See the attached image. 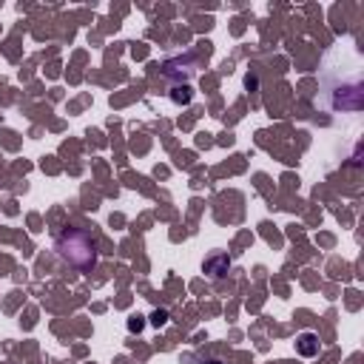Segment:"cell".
<instances>
[{
    "label": "cell",
    "instance_id": "obj_1",
    "mask_svg": "<svg viewBox=\"0 0 364 364\" xmlns=\"http://www.w3.org/2000/svg\"><path fill=\"white\" fill-rule=\"evenodd\" d=\"M54 251L57 256L69 262L72 267L77 270H91L97 262V245L85 231H77V228H66L63 233H57L54 239Z\"/></svg>",
    "mask_w": 364,
    "mask_h": 364
},
{
    "label": "cell",
    "instance_id": "obj_2",
    "mask_svg": "<svg viewBox=\"0 0 364 364\" xmlns=\"http://www.w3.org/2000/svg\"><path fill=\"white\" fill-rule=\"evenodd\" d=\"M296 350L301 356H316L319 353V339L313 336V333H301V336L296 339Z\"/></svg>",
    "mask_w": 364,
    "mask_h": 364
},
{
    "label": "cell",
    "instance_id": "obj_3",
    "mask_svg": "<svg viewBox=\"0 0 364 364\" xmlns=\"http://www.w3.org/2000/svg\"><path fill=\"white\" fill-rule=\"evenodd\" d=\"M205 270H210V276H222V273L228 270V259L225 256H214L205 262Z\"/></svg>",
    "mask_w": 364,
    "mask_h": 364
},
{
    "label": "cell",
    "instance_id": "obj_4",
    "mask_svg": "<svg viewBox=\"0 0 364 364\" xmlns=\"http://www.w3.org/2000/svg\"><path fill=\"white\" fill-rule=\"evenodd\" d=\"M165 322H168V313H165V311H157L154 316H151V324H154V327H163Z\"/></svg>",
    "mask_w": 364,
    "mask_h": 364
}]
</instances>
